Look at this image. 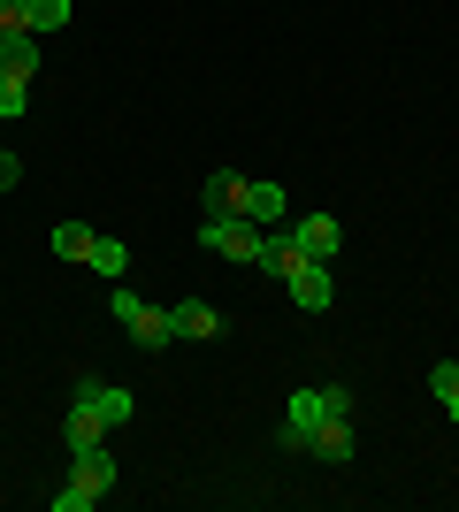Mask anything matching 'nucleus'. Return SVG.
<instances>
[{"instance_id": "16", "label": "nucleus", "mask_w": 459, "mask_h": 512, "mask_svg": "<svg viewBox=\"0 0 459 512\" xmlns=\"http://www.w3.org/2000/svg\"><path fill=\"white\" fill-rule=\"evenodd\" d=\"M429 390H437V406L459 421V360H437V367H429Z\"/></svg>"}, {"instance_id": "5", "label": "nucleus", "mask_w": 459, "mask_h": 512, "mask_svg": "<svg viewBox=\"0 0 459 512\" xmlns=\"http://www.w3.org/2000/svg\"><path fill=\"white\" fill-rule=\"evenodd\" d=\"M322 413H329V390H291V413H284V451H314V428H322Z\"/></svg>"}, {"instance_id": "12", "label": "nucleus", "mask_w": 459, "mask_h": 512, "mask_svg": "<svg viewBox=\"0 0 459 512\" xmlns=\"http://www.w3.org/2000/svg\"><path fill=\"white\" fill-rule=\"evenodd\" d=\"M284 207H291V199H284V184H253V176H245V222H261V230H268V222H284Z\"/></svg>"}, {"instance_id": "10", "label": "nucleus", "mask_w": 459, "mask_h": 512, "mask_svg": "<svg viewBox=\"0 0 459 512\" xmlns=\"http://www.w3.org/2000/svg\"><path fill=\"white\" fill-rule=\"evenodd\" d=\"M169 329H176L184 344H207V337H222V314H215L207 299H184V306H169Z\"/></svg>"}, {"instance_id": "11", "label": "nucleus", "mask_w": 459, "mask_h": 512, "mask_svg": "<svg viewBox=\"0 0 459 512\" xmlns=\"http://www.w3.org/2000/svg\"><path fill=\"white\" fill-rule=\"evenodd\" d=\"M199 207H207V214H238L245 207V176L238 169H215L207 184H199Z\"/></svg>"}, {"instance_id": "4", "label": "nucleus", "mask_w": 459, "mask_h": 512, "mask_svg": "<svg viewBox=\"0 0 459 512\" xmlns=\"http://www.w3.org/2000/svg\"><path fill=\"white\" fill-rule=\"evenodd\" d=\"M108 406H100V383L92 375H77V390H69V421H62V436H69V451H92V444H108Z\"/></svg>"}, {"instance_id": "3", "label": "nucleus", "mask_w": 459, "mask_h": 512, "mask_svg": "<svg viewBox=\"0 0 459 512\" xmlns=\"http://www.w3.org/2000/svg\"><path fill=\"white\" fill-rule=\"evenodd\" d=\"M199 245L222 253V260H253V268H261V253H268L261 222H245V214H199Z\"/></svg>"}, {"instance_id": "9", "label": "nucleus", "mask_w": 459, "mask_h": 512, "mask_svg": "<svg viewBox=\"0 0 459 512\" xmlns=\"http://www.w3.org/2000/svg\"><path fill=\"white\" fill-rule=\"evenodd\" d=\"M291 299H299L306 306V314H322V306H337V291H329V268H322V260H299V268H291Z\"/></svg>"}, {"instance_id": "13", "label": "nucleus", "mask_w": 459, "mask_h": 512, "mask_svg": "<svg viewBox=\"0 0 459 512\" xmlns=\"http://www.w3.org/2000/svg\"><path fill=\"white\" fill-rule=\"evenodd\" d=\"M69 16H77L69 0H23V31H39V39H54Z\"/></svg>"}, {"instance_id": "14", "label": "nucleus", "mask_w": 459, "mask_h": 512, "mask_svg": "<svg viewBox=\"0 0 459 512\" xmlns=\"http://www.w3.org/2000/svg\"><path fill=\"white\" fill-rule=\"evenodd\" d=\"M92 237H100V230H85V222H54V230H46V245H54L62 260H85V253H92Z\"/></svg>"}, {"instance_id": "7", "label": "nucleus", "mask_w": 459, "mask_h": 512, "mask_svg": "<svg viewBox=\"0 0 459 512\" xmlns=\"http://www.w3.org/2000/svg\"><path fill=\"white\" fill-rule=\"evenodd\" d=\"M39 62H46V39H39V31H8V39H0V77H23V85H31Z\"/></svg>"}, {"instance_id": "17", "label": "nucleus", "mask_w": 459, "mask_h": 512, "mask_svg": "<svg viewBox=\"0 0 459 512\" xmlns=\"http://www.w3.org/2000/svg\"><path fill=\"white\" fill-rule=\"evenodd\" d=\"M23 100H31V85H23V77H0V123H16Z\"/></svg>"}, {"instance_id": "15", "label": "nucleus", "mask_w": 459, "mask_h": 512, "mask_svg": "<svg viewBox=\"0 0 459 512\" xmlns=\"http://www.w3.org/2000/svg\"><path fill=\"white\" fill-rule=\"evenodd\" d=\"M85 268H100L108 283H123V268H131V253L115 245V237H92V253H85Z\"/></svg>"}, {"instance_id": "19", "label": "nucleus", "mask_w": 459, "mask_h": 512, "mask_svg": "<svg viewBox=\"0 0 459 512\" xmlns=\"http://www.w3.org/2000/svg\"><path fill=\"white\" fill-rule=\"evenodd\" d=\"M8 31H23V0H0V39Z\"/></svg>"}, {"instance_id": "8", "label": "nucleus", "mask_w": 459, "mask_h": 512, "mask_svg": "<svg viewBox=\"0 0 459 512\" xmlns=\"http://www.w3.org/2000/svg\"><path fill=\"white\" fill-rule=\"evenodd\" d=\"M352 444H360V428H352V413H322V428H314V459H329V467H345Z\"/></svg>"}, {"instance_id": "6", "label": "nucleus", "mask_w": 459, "mask_h": 512, "mask_svg": "<svg viewBox=\"0 0 459 512\" xmlns=\"http://www.w3.org/2000/svg\"><path fill=\"white\" fill-rule=\"evenodd\" d=\"M291 245H299L306 260H322V268H329V260L345 253V230H337V214H306V222H291Z\"/></svg>"}, {"instance_id": "1", "label": "nucleus", "mask_w": 459, "mask_h": 512, "mask_svg": "<svg viewBox=\"0 0 459 512\" xmlns=\"http://www.w3.org/2000/svg\"><path fill=\"white\" fill-rule=\"evenodd\" d=\"M108 490H115V459H108V444L69 451V482L54 490V512H92Z\"/></svg>"}, {"instance_id": "18", "label": "nucleus", "mask_w": 459, "mask_h": 512, "mask_svg": "<svg viewBox=\"0 0 459 512\" xmlns=\"http://www.w3.org/2000/svg\"><path fill=\"white\" fill-rule=\"evenodd\" d=\"M16 184H23V161H16L8 146H0V192H16Z\"/></svg>"}, {"instance_id": "2", "label": "nucleus", "mask_w": 459, "mask_h": 512, "mask_svg": "<svg viewBox=\"0 0 459 512\" xmlns=\"http://www.w3.org/2000/svg\"><path fill=\"white\" fill-rule=\"evenodd\" d=\"M108 314L123 321V329H131V344H138V352H169V344H176V329H169V306H146L138 291H123V283L108 291Z\"/></svg>"}]
</instances>
